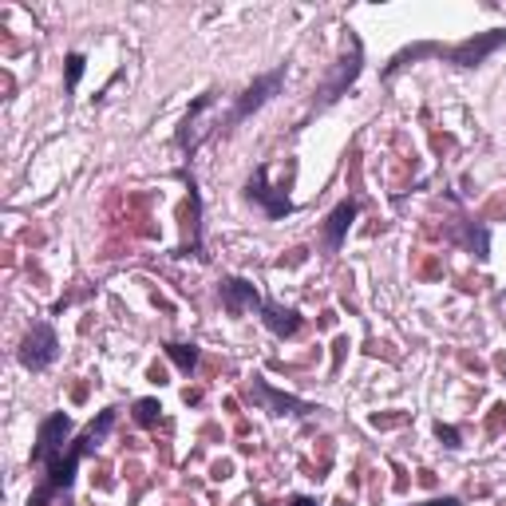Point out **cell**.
Masks as SVG:
<instances>
[{
    "instance_id": "1",
    "label": "cell",
    "mask_w": 506,
    "mask_h": 506,
    "mask_svg": "<svg viewBox=\"0 0 506 506\" xmlns=\"http://www.w3.org/2000/svg\"><path fill=\"white\" fill-rule=\"evenodd\" d=\"M115 420H119V408H103V412H99V420H92V423L84 428V435H79V439L67 443V451L59 455L52 467H44V479H40V487L32 491L28 506H52V502L72 506V483H75L79 463H84L87 455H92L99 443L107 439V435H111Z\"/></svg>"
},
{
    "instance_id": "2",
    "label": "cell",
    "mask_w": 506,
    "mask_h": 506,
    "mask_svg": "<svg viewBox=\"0 0 506 506\" xmlns=\"http://www.w3.org/2000/svg\"><path fill=\"white\" fill-rule=\"evenodd\" d=\"M506 44V28H494V32H483V36H471V40H463V44H451V48H443V44H415V48H404L400 56H392V64L384 67V75H395L400 67H408L415 64V59H423V56H435V59H443V64H455V67H479L487 56H494L499 48Z\"/></svg>"
},
{
    "instance_id": "3",
    "label": "cell",
    "mask_w": 506,
    "mask_h": 506,
    "mask_svg": "<svg viewBox=\"0 0 506 506\" xmlns=\"http://www.w3.org/2000/svg\"><path fill=\"white\" fill-rule=\"evenodd\" d=\"M281 84H285V64H281V67H273L270 75L253 79V84H250L242 95L234 99V107H230V111H226L222 119H217V135H230L234 127H242L245 119H250V115L257 111V107H265V103H270V99H273L277 92H281Z\"/></svg>"
},
{
    "instance_id": "4",
    "label": "cell",
    "mask_w": 506,
    "mask_h": 506,
    "mask_svg": "<svg viewBox=\"0 0 506 506\" xmlns=\"http://www.w3.org/2000/svg\"><path fill=\"white\" fill-rule=\"evenodd\" d=\"M242 395L253 404L257 412H270V415H313L316 412V404H305V400H297V395H289V392L273 388L265 376L245 380L242 384Z\"/></svg>"
},
{
    "instance_id": "5",
    "label": "cell",
    "mask_w": 506,
    "mask_h": 506,
    "mask_svg": "<svg viewBox=\"0 0 506 506\" xmlns=\"http://www.w3.org/2000/svg\"><path fill=\"white\" fill-rule=\"evenodd\" d=\"M67 439H72V420H67V412H52L36 431L32 463L36 467H52L59 455L67 451Z\"/></svg>"
},
{
    "instance_id": "6",
    "label": "cell",
    "mask_w": 506,
    "mask_h": 506,
    "mask_svg": "<svg viewBox=\"0 0 506 506\" xmlns=\"http://www.w3.org/2000/svg\"><path fill=\"white\" fill-rule=\"evenodd\" d=\"M20 364H24L28 372H44V368H52L56 364V356H59V336L56 329L48 321H40L28 329V336L20 341Z\"/></svg>"
},
{
    "instance_id": "7",
    "label": "cell",
    "mask_w": 506,
    "mask_h": 506,
    "mask_svg": "<svg viewBox=\"0 0 506 506\" xmlns=\"http://www.w3.org/2000/svg\"><path fill=\"white\" fill-rule=\"evenodd\" d=\"M245 198H250L253 206H262L265 217L293 214V202L285 198V191H273V186H270V171H265V166H257V171L250 174V182H245Z\"/></svg>"
},
{
    "instance_id": "8",
    "label": "cell",
    "mask_w": 506,
    "mask_h": 506,
    "mask_svg": "<svg viewBox=\"0 0 506 506\" xmlns=\"http://www.w3.org/2000/svg\"><path fill=\"white\" fill-rule=\"evenodd\" d=\"M217 297H222V309L230 316H242L250 309H262L265 297L253 289V281H245V277H222V285H217Z\"/></svg>"
},
{
    "instance_id": "9",
    "label": "cell",
    "mask_w": 506,
    "mask_h": 506,
    "mask_svg": "<svg viewBox=\"0 0 506 506\" xmlns=\"http://www.w3.org/2000/svg\"><path fill=\"white\" fill-rule=\"evenodd\" d=\"M356 214H360V202H356V198H344V202L324 217V226H321L324 253H341V245H344V237H349V226L356 222Z\"/></svg>"
},
{
    "instance_id": "10",
    "label": "cell",
    "mask_w": 506,
    "mask_h": 506,
    "mask_svg": "<svg viewBox=\"0 0 506 506\" xmlns=\"http://www.w3.org/2000/svg\"><path fill=\"white\" fill-rule=\"evenodd\" d=\"M360 64H364V56H360V44H356V40H352V56H344V59H341V67H336V75H333L329 84L321 87V92H316V107L333 103V99L341 95L344 87H349L352 79H356V75H360Z\"/></svg>"
},
{
    "instance_id": "11",
    "label": "cell",
    "mask_w": 506,
    "mask_h": 506,
    "mask_svg": "<svg viewBox=\"0 0 506 506\" xmlns=\"http://www.w3.org/2000/svg\"><path fill=\"white\" fill-rule=\"evenodd\" d=\"M262 321H265V329H270L273 336H297L305 329V321H301V313H293V309H285V305H277V301H262Z\"/></svg>"
},
{
    "instance_id": "12",
    "label": "cell",
    "mask_w": 506,
    "mask_h": 506,
    "mask_svg": "<svg viewBox=\"0 0 506 506\" xmlns=\"http://www.w3.org/2000/svg\"><path fill=\"white\" fill-rule=\"evenodd\" d=\"M163 352L174 360V368L182 372V376H191L194 368H198V349L194 344H178V341H171V344H163Z\"/></svg>"
},
{
    "instance_id": "13",
    "label": "cell",
    "mask_w": 506,
    "mask_h": 506,
    "mask_svg": "<svg viewBox=\"0 0 506 506\" xmlns=\"http://www.w3.org/2000/svg\"><path fill=\"white\" fill-rule=\"evenodd\" d=\"M158 412H163V404H158V400H135V423H138V428H155Z\"/></svg>"
},
{
    "instance_id": "14",
    "label": "cell",
    "mask_w": 506,
    "mask_h": 506,
    "mask_svg": "<svg viewBox=\"0 0 506 506\" xmlns=\"http://www.w3.org/2000/svg\"><path fill=\"white\" fill-rule=\"evenodd\" d=\"M435 435H439L448 448H463V435H459V428H451V423H435Z\"/></svg>"
},
{
    "instance_id": "15",
    "label": "cell",
    "mask_w": 506,
    "mask_h": 506,
    "mask_svg": "<svg viewBox=\"0 0 506 506\" xmlns=\"http://www.w3.org/2000/svg\"><path fill=\"white\" fill-rule=\"evenodd\" d=\"M84 64H87V59L79 56V52L67 56V87H75V84H79V75H84Z\"/></svg>"
},
{
    "instance_id": "16",
    "label": "cell",
    "mask_w": 506,
    "mask_h": 506,
    "mask_svg": "<svg viewBox=\"0 0 506 506\" xmlns=\"http://www.w3.org/2000/svg\"><path fill=\"white\" fill-rule=\"evenodd\" d=\"M420 506H459L455 494H443V499H431V502H420Z\"/></svg>"
},
{
    "instance_id": "17",
    "label": "cell",
    "mask_w": 506,
    "mask_h": 506,
    "mask_svg": "<svg viewBox=\"0 0 506 506\" xmlns=\"http://www.w3.org/2000/svg\"><path fill=\"white\" fill-rule=\"evenodd\" d=\"M289 506H316L313 499H305V494H297V499H289Z\"/></svg>"
}]
</instances>
